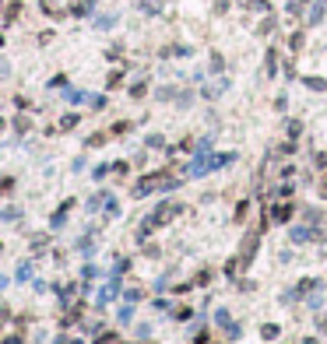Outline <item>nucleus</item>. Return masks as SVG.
Returning <instances> with one entry per match:
<instances>
[{
    "label": "nucleus",
    "instance_id": "f257e3e1",
    "mask_svg": "<svg viewBox=\"0 0 327 344\" xmlns=\"http://www.w3.org/2000/svg\"><path fill=\"white\" fill-rule=\"evenodd\" d=\"M229 162H236V155H232V151H225V155H201V158L186 169V176H204V172L222 169V165H229Z\"/></svg>",
    "mask_w": 327,
    "mask_h": 344
},
{
    "label": "nucleus",
    "instance_id": "f03ea898",
    "mask_svg": "<svg viewBox=\"0 0 327 344\" xmlns=\"http://www.w3.org/2000/svg\"><path fill=\"white\" fill-rule=\"evenodd\" d=\"M183 207H179V201H162V204L152 211V218H148V225H141V235H148L155 225H162V221H169L172 214H179Z\"/></svg>",
    "mask_w": 327,
    "mask_h": 344
},
{
    "label": "nucleus",
    "instance_id": "7ed1b4c3",
    "mask_svg": "<svg viewBox=\"0 0 327 344\" xmlns=\"http://www.w3.org/2000/svg\"><path fill=\"white\" fill-rule=\"evenodd\" d=\"M155 186H165V190H172V186H176V179H165V176H159V172H152V176H145V179L137 183V190H134V193H137V197H148Z\"/></svg>",
    "mask_w": 327,
    "mask_h": 344
},
{
    "label": "nucleus",
    "instance_id": "20e7f679",
    "mask_svg": "<svg viewBox=\"0 0 327 344\" xmlns=\"http://www.w3.org/2000/svg\"><path fill=\"white\" fill-rule=\"evenodd\" d=\"M320 232H317V225L310 221L306 228H292V242H310V239H317Z\"/></svg>",
    "mask_w": 327,
    "mask_h": 344
},
{
    "label": "nucleus",
    "instance_id": "39448f33",
    "mask_svg": "<svg viewBox=\"0 0 327 344\" xmlns=\"http://www.w3.org/2000/svg\"><path fill=\"white\" fill-rule=\"evenodd\" d=\"M116 291H120V274H113V277H109V284H106V288L99 291V306H106V302H109V299H113Z\"/></svg>",
    "mask_w": 327,
    "mask_h": 344
},
{
    "label": "nucleus",
    "instance_id": "423d86ee",
    "mask_svg": "<svg viewBox=\"0 0 327 344\" xmlns=\"http://www.w3.org/2000/svg\"><path fill=\"white\" fill-rule=\"evenodd\" d=\"M253 253H257V232H253V235H250V239H246L243 242V253H240V257H236V260H240V264H250V260H253Z\"/></svg>",
    "mask_w": 327,
    "mask_h": 344
},
{
    "label": "nucleus",
    "instance_id": "0eeeda50",
    "mask_svg": "<svg viewBox=\"0 0 327 344\" xmlns=\"http://www.w3.org/2000/svg\"><path fill=\"white\" fill-rule=\"evenodd\" d=\"M289 218H292V204H278L271 211V221H278V225H285Z\"/></svg>",
    "mask_w": 327,
    "mask_h": 344
},
{
    "label": "nucleus",
    "instance_id": "6e6552de",
    "mask_svg": "<svg viewBox=\"0 0 327 344\" xmlns=\"http://www.w3.org/2000/svg\"><path fill=\"white\" fill-rule=\"evenodd\" d=\"M71 207H74V201H64V204L57 207V214H53V228H60V225L67 221V211H71Z\"/></svg>",
    "mask_w": 327,
    "mask_h": 344
},
{
    "label": "nucleus",
    "instance_id": "1a4fd4ad",
    "mask_svg": "<svg viewBox=\"0 0 327 344\" xmlns=\"http://www.w3.org/2000/svg\"><path fill=\"white\" fill-rule=\"evenodd\" d=\"M324 7H327V0H317V4L310 7V25H320V18H324Z\"/></svg>",
    "mask_w": 327,
    "mask_h": 344
},
{
    "label": "nucleus",
    "instance_id": "9d476101",
    "mask_svg": "<svg viewBox=\"0 0 327 344\" xmlns=\"http://www.w3.org/2000/svg\"><path fill=\"white\" fill-rule=\"evenodd\" d=\"M260 337H264V341H278V327H274V323H264V327H260Z\"/></svg>",
    "mask_w": 327,
    "mask_h": 344
},
{
    "label": "nucleus",
    "instance_id": "9b49d317",
    "mask_svg": "<svg viewBox=\"0 0 327 344\" xmlns=\"http://www.w3.org/2000/svg\"><path fill=\"white\" fill-rule=\"evenodd\" d=\"M78 127V113H67L64 120H60V130H74Z\"/></svg>",
    "mask_w": 327,
    "mask_h": 344
},
{
    "label": "nucleus",
    "instance_id": "f8f14e48",
    "mask_svg": "<svg viewBox=\"0 0 327 344\" xmlns=\"http://www.w3.org/2000/svg\"><path fill=\"white\" fill-rule=\"evenodd\" d=\"M215 323H218V327H232V320H229L225 309H215Z\"/></svg>",
    "mask_w": 327,
    "mask_h": 344
},
{
    "label": "nucleus",
    "instance_id": "ddd939ff",
    "mask_svg": "<svg viewBox=\"0 0 327 344\" xmlns=\"http://www.w3.org/2000/svg\"><path fill=\"white\" fill-rule=\"evenodd\" d=\"M306 88H313V91H324L327 81H320V77H306Z\"/></svg>",
    "mask_w": 327,
    "mask_h": 344
},
{
    "label": "nucleus",
    "instance_id": "4468645a",
    "mask_svg": "<svg viewBox=\"0 0 327 344\" xmlns=\"http://www.w3.org/2000/svg\"><path fill=\"white\" fill-rule=\"evenodd\" d=\"M264 67H267V74H271V77H274V70H278V60H274V50L267 53V64H264Z\"/></svg>",
    "mask_w": 327,
    "mask_h": 344
},
{
    "label": "nucleus",
    "instance_id": "2eb2a0df",
    "mask_svg": "<svg viewBox=\"0 0 327 344\" xmlns=\"http://www.w3.org/2000/svg\"><path fill=\"white\" fill-rule=\"evenodd\" d=\"M130 316H134V302H130V306H123V309H120V323H127V320H130Z\"/></svg>",
    "mask_w": 327,
    "mask_h": 344
},
{
    "label": "nucleus",
    "instance_id": "dca6fc26",
    "mask_svg": "<svg viewBox=\"0 0 327 344\" xmlns=\"http://www.w3.org/2000/svg\"><path fill=\"white\" fill-rule=\"evenodd\" d=\"M299 134H303V127H299V123H296V120H292V123H289V137L296 140V137H299Z\"/></svg>",
    "mask_w": 327,
    "mask_h": 344
},
{
    "label": "nucleus",
    "instance_id": "f3484780",
    "mask_svg": "<svg viewBox=\"0 0 327 344\" xmlns=\"http://www.w3.org/2000/svg\"><path fill=\"white\" fill-rule=\"evenodd\" d=\"M28 274H32V267H28V264H21V267H18V281H28Z\"/></svg>",
    "mask_w": 327,
    "mask_h": 344
},
{
    "label": "nucleus",
    "instance_id": "a211bd4d",
    "mask_svg": "<svg viewBox=\"0 0 327 344\" xmlns=\"http://www.w3.org/2000/svg\"><path fill=\"white\" fill-rule=\"evenodd\" d=\"M127 130H130V123H127V120H120V123L113 127V134H127Z\"/></svg>",
    "mask_w": 327,
    "mask_h": 344
},
{
    "label": "nucleus",
    "instance_id": "6ab92c4d",
    "mask_svg": "<svg viewBox=\"0 0 327 344\" xmlns=\"http://www.w3.org/2000/svg\"><path fill=\"white\" fill-rule=\"evenodd\" d=\"M67 99H71V102H84L88 95H84V91H67Z\"/></svg>",
    "mask_w": 327,
    "mask_h": 344
},
{
    "label": "nucleus",
    "instance_id": "aec40b11",
    "mask_svg": "<svg viewBox=\"0 0 327 344\" xmlns=\"http://www.w3.org/2000/svg\"><path fill=\"white\" fill-rule=\"evenodd\" d=\"M4 344H21V334H11V337H7Z\"/></svg>",
    "mask_w": 327,
    "mask_h": 344
},
{
    "label": "nucleus",
    "instance_id": "412c9836",
    "mask_svg": "<svg viewBox=\"0 0 327 344\" xmlns=\"http://www.w3.org/2000/svg\"><path fill=\"white\" fill-rule=\"evenodd\" d=\"M7 316H11V313H7V306H0V323H4Z\"/></svg>",
    "mask_w": 327,
    "mask_h": 344
},
{
    "label": "nucleus",
    "instance_id": "4be33fe9",
    "mask_svg": "<svg viewBox=\"0 0 327 344\" xmlns=\"http://www.w3.org/2000/svg\"><path fill=\"white\" fill-rule=\"evenodd\" d=\"M320 193H327V179H324V183H320Z\"/></svg>",
    "mask_w": 327,
    "mask_h": 344
},
{
    "label": "nucleus",
    "instance_id": "5701e85b",
    "mask_svg": "<svg viewBox=\"0 0 327 344\" xmlns=\"http://www.w3.org/2000/svg\"><path fill=\"white\" fill-rule=\"evenodd\" d=\"M4 4H7V0H0V7H4Z\"/></svg>",
    "mask_w": 327,
    "mask_h": 344
}]
</instances>
